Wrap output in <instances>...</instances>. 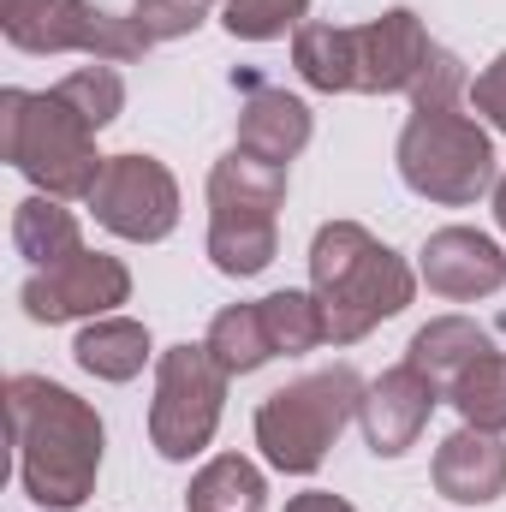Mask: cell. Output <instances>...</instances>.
Instances as JSON below:
<instances>
[{"label": "cell", "mask_w": 506, "mask_h": 512, "mask_svg": "<svg viewBox=\"0 0 506 512\" xmlns=\"http://www.w3.org/2000/svg\"><path fill=\"white\" fill-rule=\"evenodd\" d=\"M6 417H12L24 495L48 512L84 507L102 471V417L48 376H12Z\"/></svg>", "instance_id": "6da1fadb"}, {"label": "cell", "mask_w": 506, "mask_h": 512, "mask_svg": "<svg viewBox=\"0 0 506 512\" xmlns=\"http://www.w3.org/2000/svg\"><path fill=\"white\" fill-rule=\"evenodd\" d=\"M435 42L423 30V18L411 6H393L370 24H298L292 30V66L310 90H358V96H393L417 84V72L429 66Z\"/></svg>", "instance_id": "7a4b0ae2"}, {"label": "cell", "mask_w": 506, "mask_h": 512, "mask_svg": "<svg viewBox=\"0 0 506 512\" xmlns=\"http://www.w3.org/2000/svg\"><path fill=\"white\" fill-rule=\"evenodd\" d=\"M310 292L322 304V328L334 346L364 340L376 322L399 316L417 292L405 256L370 239L358 221H328L310 245Z\"/></svg>", "instance_id": "3957f363"}, {"label": "cell", "mask_w": 506, "mask_h": 512, "mask_svg": "<svg viewBox=\"0 0 506 512\" xmlns=\"http://www.w3.org/2000/svg\"><path fill=\"white\" fill-rule=\"evenodd\" d=\"M0 155L30 173L48 197H90L108 155H96V126L60 90L0 96Z\"/></svg>", "instance_id": "277c9868"}, {"label": "cell", "mask_w": 506, "mask_h": 512, "mask_svg": "<svg viewBox=\"0 0 506 512\" xmlns=\"http://www.w3.org/2000/svg\"><path fill=\"white\" fill-rule=\"evenodd\" d=\"M358 405H364V382L352 364L298 376L292 387H280L256 405V447L268 453L274 471L310 477L328 459V447L340 441V429L358 417Z\"/></svg>", "instance_id": "5b68a950"}, {"label": "cell", "mask_w": 506, "mask_h": 512, "mask_svg": "<svg viewBox=\"0 0 506 512\" xmlns=\"http://www.w3.org/2000/svg\"><path fill=\"white\" fill-rule=\"evenodd\" d=\"M280 203H286V167L256 161L245 149L215 161V173H209V256H215L221 274L251 280L274 262Z\"/></svg>", "instance_id": "8992f818"}, {"label": "cell", "mask_w": 506, "mask_h": 512, "mask_svg": "<svg viewBox=\"0 0 506 512\" xmlns=\"http://www.w3.org/2000/svg\"><path fill=\"white\" fill-rule=\"evenodd\" d=\"M399 179L429 203L465 209L495 185V143L459 108H411L399 131Z\"/></svg>", "instance_id": "52a82bcc"}, {"label": "cell", "mask_w": 506, "mask_h": 512, "mask_svg": "<svg viewBox=\"0 0 506 512\" xmlns=\"http://www.w3.org/2000/svg\"><path fill=\"white\" fill-rule=\"evenodd\" d=\"M227 370L215 364L209 346H173L161 352L155 370V405H149V441L161 459H191L215 441L221 429V399H227Z\"/></svg>", "instance_id": "ba28073f"}, {"label": "cell", "mask_w": 506, "mask_h": 512, "mask_svg": "<svg viewBox=\"0 0 506 512\" xmlns=\"http://www.w3.org/2000/svg\"><path fill=\"white\" fill-rule=\"evenodd\" d=\"M0 30L24 54H90V60H137L149 42L131 18H108L90 0H0Z\"/></svg>", "instance_id": "9c48e42d"}, {"label": "cell", "mask_w": 506, "mask_h": 512, "mask_svg": "<svg viewBox=\"0 0 506 512\" xmlns=\"http://www.w3.org/2000/svg\"><path fill=\"white\" fill-rule=\"evenodd\" d=\"M84 203L96 209V221L108 233L137 239V245H161L179 227V185L155 155H108V167Z\"/></svg>", "instance_id": "30bf717a"}, {"label": "cell", "mask_w": 506, "mask_h": 512, "mask_svg": "<svg viewBox=\"0 0 506 512\" xmlns=\"http://www.w3.org/2000/svg\"><path fill=\"white\" fill-rule=\"evenodd\" d=\"M24 316L30 322H72V316H108L114 304L131 298V274L120 256L78 251L60 268H36L24 280Z\"/></svg>", "instance_id": "8fae6325"}, {"label": "cell", "mask_w": 506, "mask_h": 512, "mask_svg": "<svg viewBox=\"0 0 506 512\" xmlns=\"http://www.w3.org/2000/svg\"><path fill=\"white\" fill-rule=\"evenodd\" d=\"M441 399H447V393L429 382L417 364H399V370H387L381 382H370L364 387V405H358V423H364L370 453H376V459L411 453L417 435H423V423H429V411H435Z\"/></svg>", "instance_id": "7c38bea8"}, {"label": "cell", "mask_w": 506, "mask_h": 512, "mask_svg": "<svg viewBox=\"0 0 506 512\" xmlns=\"http://www.w3.org/2000/svg\"><path fill=\"white\" fill-rule=\"evenodd\" d=\"M423 280L441 298H489L506 286V251L477 227H441L423 245Z\"/></svg>", "instance_id": "4fadbf2b"}, {"label": "cell", "mask_w": 506, "mask_h": 512, "mask_svg": "<svg viewBox=\"0 0 506 512\" xmlns=\"http://www.w3.org/2000/svg\"><path fill=\"white\" fill-rule=\"evenodd\" d=\"M435 489L459 507H489L506 495V447L489 429H453L435 447Z\"/></svg>", "instance_id": "5bb4252c"}, {"label": "cell", "mask_w": 506, "mask_h": 512, "mask_svg": "<svg viewBox=\"0 0 506 512\" xmlns=\"http://www.w3.org/2000/svg\"><path fill=\"white\" fill-rule=\"evenodd\" d=\"M310 143V108L274 84H256L245 78V108H239V149L256 161H274L286 167L298 149Z\"/></svg>", "instance_id": "9a60e30c"}, {"label": "cell", "mask_w": 506, "mask_h": 512, "mask_svg": "<svg viewBox=\"0 0 506 512\" xmlns=\"http://www.w3.org/2000/svg\"><path fill=\"white\" fill-rule=\"evenodd\" d=\"M495 340L471 322V316H435L429 328H417L411 334V352H405V364H417L429 382L447 393V382L465 370V364H477L483 352H489Z\"/></svg>", "instance_id": "2e32d148"}, {"label": "cell", "mask_w": 506, "mask_h": 512, "mask_svg": "<svg viewBox=\"0 0 506 512\" xmlns=\"http://www.w3.org/2000/svg\"><path fill=\"white\" fill-rule=\"evenodd\" d=\"M12 245L18 256H30L36 268H60L66 256L84 251V233H78V215L60 209V197H24L12 209Z\"/></svg>", "instance_id": "e0dca14e"}, {"label": "cell", "mask_w": 506, "mask_h": 512, "mask_svg": "<svg viewBox=\"0 0 506 512\" xmlns=\"http://www.w3.org/2000/svg\"><path fill=\"white\" fill-rule=\"evenodd\" d=\"M72 358H78L96 382H131V376L149 364V328L131 322V316H96V322L78 334Z\"/></svg>", "instance_id": "ac0fdd59"}, {"label": "cell", "mask_w": 506, "mask_h": 512, "mask_svg": "<svg viewBox=\"0 0 506 512\" xmlns=\"http://www.w3.org/2000/svg\"><path fill=\"white\" fill-rule=\"evenodd\" d=\"M262 501H268V483H262V471H256L251 459H239V453L209 459L191 477V495H185L191 512H262Z\"/></svg>", "instance_id": "d6986e66"}, {"label": "cell", "mask_w": 506, "mask_h": 512, "mask_svg": "<svg viewBox=\"0 0 506 512\" xmlns=\"http://www.w3.org/2000/svg\"><path fill=\"white\" fill-rule=\"evenodd\" d=\"M447 405H453L471 429L501 435V429H506V352L489 346L477 364H465V370L447 382Z\"/></svg>", "instance_id": "ffe728a7"}, {"label": "cell", "mask_w": 506, "mask_h": 512, "mask_svg": "<svg viewBox=\"0 0 506 512\" xmlns=\"http://www.w3.org/2000/svg\"><path fill=\"white\" fill-rule=\"evenodd\" d=\"M203 346L215 352V364H221L227 376H251L268 358H280L274 340H268L262 304H233V310H221V316L209 322V340H203Z\"/></svg>", "instance_id": "44dd1931"}, {"label": "cell", "mask_w": 506, "mask_h": 512, "mask_svg": "<svg viewBox=\"0 0 506 512\" xmlns=\"http://www.w3.org/2000/svg\"><path fill=\"white\" fill-rule=\"evenodd\" d=\"M310 12V0H221V24L245 42H274L286 30H298Z\"/></svg>", "instance_id": "7402d4cb"}, {"label": "cell", "mask_w": 506, "mask_h": 512, "mask_svg": "<svg viewBox=\"0 0 506 512\" xmlns=\"http://www.w3.org/2000/svg\"><path fill=\"white\" fill-rule=\"evenodd\" d=\"M54 90H60V96H66V102H72V108H78L96 131L126 108V84H120V72H114V66H78V72H72V78H60Z\"/></svg>", "instance_id": "603a6c76"}, {"label": "cell", "mask_w": 506, "mask_h": 512, "mask_svg": "<svg viewBox=\"0 0 506 512\" xmlns=\"http://www.w3.org/2000/svg\"><path fill=\"white\" fill-rule=\"evenodd\" d=\"M209 12H215V0H137V6H131V24H137V36L155 48V42L191 36Z\"/></svg>", "instance_id": "cb8c5ba5"}, {"label": "cell", "mask_w": 506, "mask_h": 512, "mask_svg": "<svg viewBox=\"0 0 506 512\" xmlns=\"http://www.w3.org/2000/svg\"><path fill=\"white\" fill-rule=\"evenodd\" d=\"M459 90H465V66H459L447 48H435L429 66H423L417 84H411V108H459Z\"/></svg>", "instance_id": "d4e9b609"}, {"label": "cell", "mask_w": 506, "mask_h": 512, "mask_svg": "<svg viewBox=\"0 0 506 512\" xmlns=\"http://www.w3.org/2000/svg\"><path fill=\"white\" fill-rule=\"evenodd\" d=\"M471 108H477L495 131H506V54L495 60V66L477 72V84H471Z\"/></svg>", "instance_id": "484cf974"}, {"label": "cell", "mask_w": 506, "mask_h": 512, "mask_svg": "<svg viewBox=\"0 0 506 512\" xmlns=\"http://www.w3.org/2000/svg\"><path fill=\"white\" fill-rule=\"evenodd\" d=\"M286 512H352L340 495H328V489H310V495H292Z\"/></svg>", "instance_id": "4316f807"}, {"label": "cell", "mask_w": 506, "mask_h": 512, "mask_svg": "<svg viewBox=\"0 0 506 512\" xmlns=\"http://www.w3.org/2000/svg\"><path fill=\"white\" fill-rule=\"evenodd\" d=\"M495 221H501V233H506V173L495 179Z\"/></svg>", "instance_id": "83f0119b"}]
</instances>
